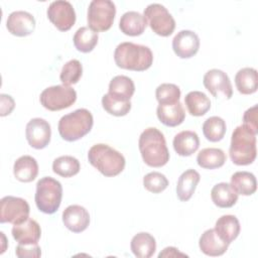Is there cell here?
<instances>
[{
    "label": "cell",
    "instance_id": "cell-1",
    "mask_svg": "<svg viewBox=\"0 0 258 258\" xmlns=\"http://www.w3.org/2000/svg\"><path fill=\"white\" fill-rule=\"evenodd\" d=\"M138 147L143 161L151 167H160L169 160L164 135L155 127L146 128L139 136Z\"/></svg>",
    "mask_w": 258,
    "mask_h": 258
},
{
    "label": "cell",
    "instance_id": "cell-2",
    "mask_svg": "<svg viewBox=\"0 0 258 258\" xmlns=\"http://www.w3.org/2000/svg\"><path fill=\"white\" fill-rule=\"evenodd\" d=\"M114 59L121 69L142 72L151 67L153 53L148 46L125 41L115 48Z\"/></svg>",
    "mask_w": 258,
    "mask_h": 258
},
{
    "label": "cell",
    "instance_id": "cell-3",
    "mask_svg": "<svg viewBox=\"0 0 258 258\" xmlns=\"http://www.w3.org/2000/svg\"><path fill=\"white\" fill-rule=\"evenodd\" d=\"M229 154L236 165L251 164L257 154L256 134L243 124L237 126L232 133Z\"/></svg>",
    "mask_w": 258,
    "mask_h": 258
},
{
    "label": "cell",
    "instance_id": "cell-4",
    "mask_svg": "<svg viewBox=\"0 0 258 258\" xmlns=\"http://www.w3.org/2000/svg\"><path fill=\"white\" fill-rule=\"evenodd\" d=\"M89 162L105 176H115L123 171L125 167L124 156L103 143L93 145L88 152Z\"/></svg>",
    "mask_w": 258,
    "mask_h": 258
},
{
    "label": "cell",
    "instance_id": "cell-5",
    "mask_svg": "<svg viewBox=\"0 0 258 258\" xmlns=\"http://www.w3.org/2000/svg\"><path fill=\"white\" fill-rule=\"evenodd\" d=\"M93 124L92 113L85 108H81L62 116L58 121L57 129L63 140L73 142L87 135L91 131Z\"/></svg>",
    "mask_w": 258,
    "mask_h": 258
},
{
    "label": "cell",
    "instance_id": "cell-6",
    "mask_svg": "<svg viewBox=\"0 0 258 258\" xmlns=\"http://www.w3.org/2000/svg\"><path fill=\"white\" fill-rule=\"evenodd\" d=\"M62 186L61 183L51 176H44L36 183L35 204L37 209L44 214L55 213L61 203Z\"/></svg>",
    "mask_w": 258,
    "mask_h": 258
},
{
    "label": "cell",
    "instance_id": "cell-7",
    "mask_svg": "<svg viewBox=\"0 0 258 258\" xmlns=\"http://www.w3.org/2000/svg\"><path fill=\"white\" fill-rule=\"evenodd\" d=\"M116 14V6L111 0H93L88 8V24L94 31H106L111 28Z\"/></svg>",
    "mask_w": 258,
    "mask_h": 258
},
{
    "label": "cell",
    "instance_id": "cell-8",
    "mask_svg": "<svg viewBox=\"0 0 258 258\" xmlns=\"http://www.w3.org/2000/svg\"><path fill=\"white\" fill-rule=\"evenodd\" d=\"M77 100V92L64 85L44 89L39 97L40 104L49 111H58L71 107Z\"/></svg>",
    "mask_w": 258,
    "mask_h": 258
},
{
    "label": "cell",
    "instance_id": "cell-9",
    "mask_svg": "<svg viewBox=\"0 0 258 258\" xmlns=\"http://www.w3.org/2000/svg\"><path fill=\"white\" fill-rule=\"evenodd\" d=\"M143 15L153 32L160 36H169L175 28L172 15L159 3L149 4L144 9Z\"/></svg>",
    "mask_w": 258,
    "mask_h": 258
},
{
    "label": "cell",
    "instance_id": "cell-10",
    "mask_svg": "<svg viewBox=\"0 0 258 258\" xmlns=\"http://www.w3.org/2000/svg\"><path fill=\"white\" fill-rule=\"evenodd\" d=\"M29 211V205L24 199L6 196L0 201V223L20 224L28 219Z\"/></svg>",
    "mask_w": 258,
    "mask_h": 258
},
{
    "label": "cell",
    "instance_id": "cell-11",
    "mask_svg": "<svg viewBox=\"0 0 258 258\" xmlns=\"http://www.w3.org/2000/svg\"><path fill=\"white\" fill-rule=\"evenodd\" d=\"M46 13L50 22L60 31L71 29L76 22L75 9L72 3L66 0H56L51 2Z\"/></svg>",
    "mask_w": 258,
    "mask_h": 258
},
{
    "label": "cell",
    "instance_id": "cell-12",
    "mask_svg": "<svg viewBox=\"0 0 258 258\" xmlns=\"http://www.w3.org/2000/svg\"><path fill=\"white\" fill-rule=\"evenodd\" d=\"M205 88L216 98L230 99L233 95V87L228 75L219 69L208 71L203 79Z\"/></svg>",
    "mask_w": 258,
    "mask_h": 258
},
{
    "label": "cell",
    "instance_id": "cell-13",
    "mask_svg": "<svg viewBox=\"0 0 258 258\" xmlns=\"http://www.w3.org/2000/svg\"><path fill=\"white\" fill-rule=\"evenodd\" d=\"M25 136L31 147L42 149L46 147L50 141V125L42 118H33L26 125Z\"/></svg>",
    "mask_w": 258,
    "mask_h": 258
},
{
    "label": "cell",
    "instance_id": "cell-14",
    "mask_svg": "<svg viewBox=\"0 0 258 258\" xmlns=\"http://www.w3.org/2000/svg\"><path fill=\"white\" fill-rule=\"evenodd\" d=\"M200 48V38L191 30H180L172 39V49L180 58H189L194 56Z\"/></svg>",
    "mask_w": 258,
    "mask_h": 258
},
{
    "label": "cell",
    "instance_id": "cell-15",
    "mask_svg": "<svg viewBox=\"0 0 258 258\" xmlns=\"http://www.w3.org/2000/svg\"><path fill=\"white\" fill-rule=\"evenodd\" d=\"M8 31L16 36H27L34 31L35 19L27 11H13L8 15L6 21Z\"/></svg>",
    "mask_w": 258,
    "mask_h": 258
},
{
    "label": "cell",
    "instance_id": "cell-16",
    "mask_svg": "<svg viewBox=\"0 0 258 258\" xmlns=\"http://www.w3.org/2000/svg\"><path fill=\"white\" fill-rule=\"evenodd\" d=\"M62 223L70 231L81 233L90 224L89 212L80 205H71L62 212Z\"/></svg>",
    "mask_w": 258,
    "mask_h": 258
},
{
    "label": "cell",
    "instance_id": "cell-17",
    "mask_svg": "<svg viewBox=\"0 0 258 258\" xmlns=\"http://www.w3.org/2000/svg\"><path fill=\"white\" fill-rule=\"evenodd\" d=\"M11 233L18 244L31 245L38 243L41 236V229L35 220L28 218L20 224L13 225Z\"/></svg>",
    "mask_w": 258,
    "mask_h": 258
},
{
    "label": "cell",
    "instance_id": "cell-18",
    "mask_svg": "<svg viewBox=\"0 0 258 258\" xmlns=\"http://www.w3.org/2000/svg\"><path fill=\"white\" fill-rule=\"evenodd\" d=\"M199 246L204 254L215 257L223 255L227 251L229 244L217 235L215 229H209L200 237Z\"/></svg>",
    "mask_w": 258,
    "mask_h": 258
},
{
    "label": "cell",
    "instance_id": "cell-19",
    "mask_svg": "<svg viewBox=\"0 0 258 258\" xmlns=\"http://www.w3.org/2000/svg\"><path fill=\"white\" fill-rule=\"evenodd\" d=\"M156 114L159 121L168 127L180 125L185 118V113L180 102L175 104H159Z\"/></svg>",
    "mask_w": 258,
    "mask_h": 258
},
{
    "label": "cell",
    "instance_id": "cell-20",
    "mask_svg": "<svg viewBox=\"0 0 258 258\" xmlns=\"http://www.w3.org/2000/svg\"><path fill=\"white\" fill-rule=\"evenodd\" d=\"M13 174L21 182H30L38 174V164L34 157L22 155L16 159L13 165Z\"/></svg>",
    "mask_w": 258,
    "mask_h": 258
},
{
    "label": "cell",
    "instance_id": "cell-21",
    "mask_svg": "<svg viewBox=\"0 0 258 258\" xmlns=\"http://www.w3.org/2000/svg\"><path fill=\"white\" fill-rule=\"evenodd\" d=\"M172 145L178 155L190 156L199 149L200 139L195 131L183 130L174 136Z\"/></svg>",
    "mask_w": 258,
    "mask_h": 258
},
{
    "label": "cell",
    "instance_id": "cell-22",
    "mask_svg": "<svg viewBox=\"0 0 258 258\" xmlns=\"http://www.w3.org/2000/svg\"><path fill=\"white\" fill-rule=\"evenodd\" d=\"M147 25V21L141 13L137 11L125 12L119 22V28L121 31L129 36H137L143 33Z\"/></svg>",
    "mask_w": 258,
    "mask_h": 258
},
{
    "label": "cell",
    "instance_id": "cell-23",
    "mask_svg": "<svg viewBox=\"0 0 258 258\" xmlns=\"http://www.w3.org/2000/svg\"><path fill=\"white\" fill-rule=\"evenodd\" d=\"M217 235L226 243L231 244L240 233V223L236 216L224 215L220 217L215 225Z\"/></svg>",
    "mask_w": 258,
    "mask_h": 258
},
{
    "label": "cell",
    "instance_id": "cell-24",
    "mask_svg": "<svg viewBox=\"0 0 258 258\" xmlns=\"http://www.w3.org/2000/svg\"><path fill=\"white\" fill-rule=\"evenodd\" d=\"M200 178V173L191 168L180 174L176 184V195L181 202H186L192 197Z\"/></svg>",
    "mask_w": 258,
    "mask_h": 258
},
{
    "label": "cell",
    "instance_id": "cell-25",
    "mask_svg": "<svg viewBox=\"0 0 258 258\" xmlns=\"http://www.w3.org/2000/svg\"><path fill=\"white\" fill-rule=\"evenodd\" d=\"M135 92L133 81L126 76H116L109 84L108 94L116 100L128 102Z\"/></svg>",
    "mask_w": 258,
    "mask_h": 258
},
{
    "label": "cell",
    "instance_id": "cell-26",
    "mask_svg": "<svg viewBox=\"0 0 258 258\" xmlns=\"http://www.w3.org/2000/svg\"><path fill=\"white\" fill-rule=\"evenodd\" d=\"M130 248L136 257L149 258L156 250V242L151 234L147 232H140L132 238Z\"/></svg>",
    "mask_w": 258,
    "mask_h": 258
},
{
    "label": "cell",
    "instance_id": "cell-27",
    "mask_svg": "<svg viewBox=\"0 0 258 258\" xmlns=\"http://www.w3.org/2000/svg\"><path fill=\"white\" fill-rule=\"evenodd\" d=\"M213 203L219 208H231L238 201V194L230 183L220 182L214 185L211 190Z\"/></svg>",
    "mask_w": 258,
    "mask_h": 258
},
{
    "label": "cell",
    "instance_id": "cell-28",
    "mask_svg": "<svg viewBox=\"0 0 258 258\" xmlns=\"http://www.w3.org/2000/svg\"><path fill=\"white\" fill-rule=\"evenodd\" d=\"M235 85L243 95H250L257 91L258 75L253 68H243L235 76Z\"/></svg>",
    "mask_w": 258,
    "mask_h": 258
},
{
    "label": "cell",
    "instance_id": "cell-29",
    "mask_svg": "<svg viewBox=\"0 0 258 258\" xmlns=\"http://www.w3.org/2000/svg\"><path fill=\"white\" fill-rule=\"evenodd\" d=\"M232 187L238 195L251 196L257 189L256 177L249 171H237L231 176Z\"/></svg>",
    "mask_w": 258,
    "mask_h": 258
},
{
    "label": "cell",
    "instance_id": "cell-30",
    "mask_svg": "<svg viewBox=\"0 0 258 258\" xmlns=\"http://www.w3.org/2000/svg\"><path fill=\"white\" fill-rule=\"evenodd\" d=\"M226 158V154L222 149L209 147L204 148L199 152L197 156V162L202 168L215 169L223 166Z\"/></svg>",
    "mask_w": 258,
    "mask_h": 258
},
{
    "label": "cell",
    "instance_id": "cell-31",
    "mask_svg": "<svg viewBox=\"0 0 258 258\" xmlns=\"http://www.w3.org/2000/svg\"><path fill=\"white\" fill-rule=\"evenodd\" d=\"M187 111L192 116H203L211 108V101L208 96L200 91H191L184 97Z\"/></svg>",
    "mask_w": 258,
    "mask_h": 258
},
{
    "label": "cell",
    "instance_id": "cell-32",
    "mask_svg": "<svg viewBox=\"0 0 258 258\" xmlns=\"http://www.w3.org/2000/svg\"><path fill=\"white\" fill-rule=\"evenodd\" d=\"M98 32L91 29L89 26L80 27L73 38L74 45L81 52H90L98 43Z\"/></svg>",
    "mask_w": 258,
    "mask_h": 258
},
{
    "label": "cell",
    "instance_id": "cell-33",
    "mask_svg": "<svg viewBox=\"0 0 258 258\" xmlns=\"http://www.w3.org/2000/svg\"><path fill=\"white\" fill-rule=\"evenodd\" d=\"M227 127L223 118L212 116L208 118L203 124V133L205 137L211 142H218L225 136Z\"/></svg>",
    "mask_w": 258,
    "mask_h": 258
},
{
    "label": "cell",
    "instance_id": "cell-34",
    "mask_svg": "<svg viewBox=\"0 0 258 258\" xmlns=\"http://www.w3.org/2000/svg\"><path fill=\"white\" fill-rule=\"evenodd\" d=\"M81 169L80 161L71 155H62L55 158L52 162V170L54 173L62 177H71L76 175Z\"/></svg>",
    "mask_w": 258,
    "mask_h": 258
},
{
    "label": "cell",
    "instance_id": "cell-35",
    "mask_svg": "<svg viewBox=\"0 0 258 258\" xmlns=\"http://www.w3.org/2000/svg\"><path fill=\"white\" fill-rule=\"evenodd\" d=\"M83 75V66L78 59H71L67 61L60 71L59 79L64 86L77 84Z\"/></svg>",
    "mask_w": 258,
    "mask_h": 258
},
{
    "label": "cell",
    "instance_id": "cell-36",
    "mask_svg": "<svg viewBox=\"0 0 258 258\" xmlns=\"http://www.w3.org/2000/svg\"><path fill=\"white\" fill-rule=\"evenodd\" d=\"M155 97L159 104H175L179 102L180 89L174 84L164 83L156 88Z\"/></svg>",
    "mask_w": 258,
    "mask_h": 258
},
{
    "label": "cell",
    "instance_id": "cell-37",
    "mask_svg": "<svg viewBox=\"0 0 258 258\" xmlns=\"http://www.w3.org/2000/svg\"><path fill=\"white\" fill-rule=\"evenodd\" d=\"M102 106L107 113L113 116L120 117V116H125L129 113L131 109V102L116 100L107 93L102 98Z\"/></svg>",
    "mask_w": 258,
    "mask_h": 258
},
{
    "label": "cell",
    "instance_id": "cell-38",
    "mask_svg": "<svg viewBox=\"0 0 258 258\" xmlns=\"http://www.w3.org/2000/svg\"><path fill=\"white\" fill-rule=\"evenodd\" d=\"M143 185L148 191L159 194L168 186V179L161 172L152 171L143 177Z\"/></svg>",
    "mask_w": 258,
    "mask_h": 258
},
{
    "label": "cell",
    "instance_id": "cell-39",
    "mask_svg": "<svg viewBox=\"0 0 258 258\" xmlns=\"http://www.w3.org/2000/svg\"><path fill=\"white\" fill-rule=\"evenodd\" d=\"M15 254L19 258H24V257L38 258L41 255V251L38 244H31V245L18 244L15 250Z\"/></svg>",
    "mask_w": 258,
    "mask_h": 258
},
{
    "label": "cell",
    "instance_id": "cell-40",
    "mask_svg": "<svg viewBox=\"0 0 258 258\" xmlns=\"http://www.w3.org/2000/svg\"><path fill=\"white\" fill-rule=\"evenodd\" d=\"M257 109L258 106L254 105L253 107L247 109L243 115V125L253 131L256 135L258 133V125H257Z\"/></svg>",
    "mask_w": 258,
    "mask_h": 258
},
{
    "label": "cell",
    "instance_id": "cell-41",
    "mask_svg": "<svg viewBox=\"0 0 258 258\" xmlns=\"http://www.w3.org/2000/svg\"><path fill=\"white\" fill-rule=\"evenodd\" d=\"M0 99H1V113H0V115L2 117H4L6 115H9L12 112V110L14 109L15 103H14V100L12 99V97L9 96V95H6V94H1Z\"/></svg>",
    "mask_w": 258,
    "mask_h": 258
},
{
    "label": "cell",
    "instance_id": "cell-42",
    "mask_svg": "<svg viewBox=\"0 0 258 258\" xmlns=\"http://www.w3.org/2000/svg\"><path fill=\"white\" fill-rule=\"evenodd\" d=\"M176 256H187L183 253H180L176 248L174 247H166L163 249L162 252L158 254V258L161 257H176Z\"/></svg>",
    "mask_w": 258,
    "mask_h": 258
}]
</instances>
